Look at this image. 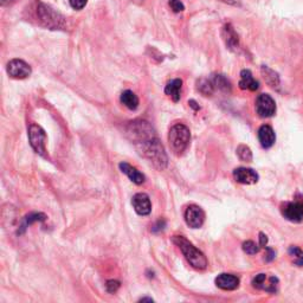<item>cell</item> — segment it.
Listing matches in <instances>:
<instances>
[{"instance_id":"9","label":"cell","mask_w":303,"mask_h":303,"mask_svg":"<svg viewBox=\"0 0 303 303\" xmlns=\"http://www.w3.org/2000/svg\"><path fill=\"white\" fill-rule=\"evenodd\" d=\"M133 207L139 216H148L152 212V202L146 193H136L132 200Z\"/></svg>"},{"instance_id":"8","label":"cell","mask_w":303,"mask_h":303,"mask_svg":"<svg viewBox=\"0 0 303 303\" xmlns=\"http://www.w3.org/2000/svg\"><path fill=\"white\" fill-rule=\"evenodd\" d=\"M205 213L202 207L197 205H190L185 211V222L192 229H199L204 224Z\"/></svg>"},{"instance_id":"35","label":"cell","mask_w":303,"mask_h":303,"mask_svg":"<svg viewBox=\"0 0 303 303\" xmlns=\"http://www.w3.org/2000/svg\"><path fill=\"white\" fill-rule=\"evenodd\" d=\"M140 301H151V302H152L153 300H152V299H141Z\"/></svg>"},{"instance_id":"13","label":"cell","mask_w":303,"mask_h":303,"mask_svg":"<svg viewBox=\"0 0 303 303\" xmlns=\"http://www.w3.org/2000/svg\"><path fill=\"white\" fill-rule=\"evenodd\" d=\"M258 140H260L261 146L263 148H270L276 141V135H275L274 129L268 124H264L258 129Z\"/></svg>"},{"instance_id":"30","label":"cell","mask_w":303,"mask_h":303,"mask_svg":"<svg viewBox=\"0 0 303 303\" xmlns=\"http://www.w3.org/2000/svg\"><path fill=\"white\" fill-rule=\"evenodd\" d=\"M265 249L266 254L265 257H264V261H265V262H271V261L276 257V252H275V250L271 249V247H265Z\"/></svg>"},{"instance_id":"2","label":"cell","mask_w":303,"mask_h":303,"mask_svg":"<svg viewBox=\"0 0 303 303\" xmlns=\"http://www.w3.org/2000/svg\"><path fill=\"white\" fill-rule=\"evenodd\" d=\"M173 243L182 250V255L187 260V262L197 270H204L207 268V260L205 255L200 250L197 249L191 242H188L182 236H174L172 238Z\"/></svg>"},{"instance_id":"5","label":"cell","mask_w":303,"mask_h":303,"mask_svg":"<svg viewBox=\"0 0 303 303\" xmlns=\"http://www.w3.org/2000/svg\"><path fill=\"white\" fill-rule=\"evenodd\" d=\"M281 212L287 221L293 223H301L303 221V202L295 200V202H284L281 207Z\"/></svg>"},{"instance_id":"28","label":"cell","mask_w":303,"mask_h":303,"mask_svg":"<svg viewBox=\"0 0 303 303\" xmlns=\"http://www.w3.org/2000/svg\"><path fill=\"white\" fill-rule=\"evenodd\" d=\"M169 6L174 12H182L185 10V6L180 0H169Z\"/></svg>"},{"instance_id":"22","label":"cell","mask_w":303,"mask_h":303,"mask_svg":"<svg viewBox=\"0 0 303 303\" xmlns=\"http://www.w3.org/2000/svg\"><path fill=\"white\" fill-rule=\"evenodd\" d=\"M211 81H212L213 87L219 89V90L225 91V93H230L231 91V83L223 75H216Z\"/></svg>"},{"instance_id":"33","label":"cell","mask_w":303,"mask_h":303,"mask_svg":"<svg viewBox=\"0 0 303 303\" xmlns=\"http://www.w3.org/2000/svg\"><path fill=\"white\" fill-rule=\"evenodd\" d=\"M221 1L226 2V4H230V5H235V6L240 5V0H221Z\"/></svg>"},{"instance_id":"17","label":"cell","mask_w":303,"mask_h":303,"mask_svg":"<svg viewBox=\"0 0 303 303\" xmlns=\"http://www.w3.org/2000/svg\"><path fill=\"white\" fill-rule=\"evenodd\" d=\"M240 88L243 89V90H246L247 89V90L255 91L260 88V83L254 79L251 71L247 70V69H244V70L241 71Z\"/></svg>"},{"instance_id":"29","label":"cell","mask_w":303,"mask_h":303,"mask_svg":"<svg viewBox=\"0 0 303 303\" xmlns=\"http://www.w3.org/2000/svg\"><path fill=\"white\" fill-rule=\"evenodd\" d=\"M69 2H70L71 7L75 8V10H82L87 5L88 0H69Z\"/></svg>"},{"instance_id":"1","label":"cell","mask_w":303,"mask_h":303,"mask_svg":"<svg viewBox=\"0 0 303 303\" xmlns=\"http://www.w3.org/2000/svg\"><path fill=\"white\" fill-rule=\"evenodd\" d=\"M133 140H134V143L136 144V147H138L139 152H140L155 168L162 171V169L167 167L168 163L167 154H166L165 149H163V146L161 144L159 139L155 138L154 134H153L152 128H148V129L142 130V132H140L139 134H136L134 138H133Z\"/></svg>"},{"instance_id":"7","label":"cell","mask_w":303,"mask_h":303,"mask_svg":"<svg viewBox=\"0 0 303 303\" xmlns=\"http://www.w3.org/2000/svg\"><path fill=\"white\" fill-rule=\"evenodd\" d=\"M7 74L12 79L24 80L31 75V68L21 60H12L7 64Z\"/></svg>"},{"instance_id":"25","label":"cell","mask_w":303,"mask_h":303,"mask_svg":"<svg viewBox=\"0 0 303 303\" xmlns=\"http://www.w3.org/2000/svg\"><path fill=\"white\" fill-rule=\"evenodd\" d=\"M289 255L293 257L294 264L297 266H303V251L297 246L289 247Z\"/></svg>"},{"instance_id":"16","label":"cell","mask_w":303,"mask_h":303,"mask_svg":"<svg viewBox=\"0 0 303 303\" xmlns=\"http://www.w3.org/2000/svg\"><path fill=\"white\" fill-rule=\"evenodd\" d=\"M119 167H120L122 173L126 174V176L129 178L133 182L136 183V185H141V183L144 182V179H146V178H144L143 174L141 173V172H139L135 167H133L132 165H129L128 162H121L120 165H119Z\"/></svg>"},{"instance_id":"31","label":"cell","mask_w":303,"mask_h":303,"mask_svg":"<svg viewBox=\"0 0 303 303\" xmlns=\"http://www.w3.org/2000/svg\"><path fill=\"white\" fill-rule=\"evenodd\" d=\"M166 226V222L163 221V219H160V221L157 222V224L154 225V226L152 227V231L153 232H159V231H162L163 229H165Z\"/></svg>"},{"instance_id":"26","label":"cell","mask_w":303,"mask_h":303,"mask_svg":"<svg viewBox=\"0 0 303 303\" xmlns=\"http://www.w3.org/2000/svg\"><path fill=\"white\" fill-rule=\"evenodd\" d=\"M243 250L247 255H256L260 251V246L252 241H246L243 243Z\"/></svg>"},{"instance_id":"4","label":"cell","mask_w":303,"mask_h":303,"mask_svg":"<svg viewBox=\"0 0 303 303\" xmlns=\"http://www.w3.org/2000/svg\"><path fill=\"white\" fill-rule=\"evenodd\" d=\"M29 134V141L32 149L40 157L46 158V133L40 126L36 123H31L27 129Z\"/></svg>"},{"instance_id":"36","label":"cell","mask_w":303,"mask_h":303,"mask_svg":"<svg viewBox=\"0 0 303 303\" xmlns=\"http://www.w3.org/2000/svg\"><path fill=\"white\" fill-rule=\"evenodd\" d=\"M133 1H135V2H138V4H140V2H142L143 0H133Z\"/></svg>"},{"instance_id":"6","label":"cell","mask_w":303,"mask_h":303,"mask_svg":"<svg viewBox=\"0 0 303 303\" xmlns=\"http://www.w3.org/2000/svg\"><path fill=\"white\" fill-rule=\"evenodd\" d=\"M255 108L258 116L263 119L271 118L276 113V103H275L274 99L270 95H268V94H261L256 99Z\"/></svg>"},{"instance_id":"32","label":"cell","mask_w":303,"mask_h":303,"mask_svg":"<svg viewBox=\"0 0 303 303\" xmlns=\"http://www.w3.org/2000/svg\"><path fill=\"white\" fill-rule=\"evenodd\" d=\"M266 244H268V237L266 235H264L263 232L260 233V245L262 247H266Z\"/></svg>"},{"instance_id":"11","label":"cell","mask_w":303,"mask_h":303,"mask_svg":"<svg viewBox=\"0 0 303 303\" xmlns=\"http://www.w3.org/2000/svg\"><path fill=\"white\" fill-rule=\"evenodd\" d=\"M233 178L237 182L244 185H252L258 182V174L252 168L240 167L233 171Z\"/></svg>"},{"instance_id":"21","label":"cell","mask_w":303,"mask_h":303,"mask_svg":"<svg viewBox=\"0 0 303 303\" xmlns=\"http://www.w3.org/2000/svg\"><path fill=\"white\" fill-rule=\"evenodd\" d=\"M46 219V216L44 213H30L29 216H26L24 218L23 224H21L20 230H19L18 233H23L30 225H32L36 222H44Z\"/></svg>"},{"instance_id":"23","label":"cell","mask_w":303,"mask_h":303,"mask_svg":"<svg viewBox=\"0 0 303 303\" xmlns=\"http://www.w3.org/2000/svg\"><path fill=\"white\" fill-rule=\"evenodd\" d=\"M198 90L205 96L211 95V94L213 93V90H215V87H213V84H212V81L206 80V79L200 80L198 82Z\"/></svg>"},{"instance_id":"19","label":"cell","mask_w":303,"mask_h":303,"mask_svg":"<svg viewBox=\"0 0 303 303\" xmlns=\"http://www.w3.org/2000/svg\"><path fill=\"white\" fill-rule=\"evenodd\" d=\"M261 72H262L263 75V79L264 81H265L266 83H268L269 85H270L271 88H277L280 85V77H279V74L277 72H275L272 69L268 68V66L263 65L262 68H261Z\"/></svg>"},{"instance_id":"18","label":"cell","mask_w":303,"mask_h":303,"mask_svg":"<svg viewBox=\"0 0 303 303\" xmlns=\"http://www.w3.org/2000/svg\"><path fill=\"white\" fill-rule=\"evenodd\" d=\"M182 81L180 79H174L167 83L165 88V94L171 97L174 102H178L180 100V96H182Z\"/></svg>"},{"instance_id":"24","label":"cell","mask_w":303,"mask_h":303,"mask_svg":"<svg viewBox=\"0 0 303 303\" xmlns=\"http://www.w3.org/2000/svg\"><path fill=\"white\" fill-rule=\"evenodd\" d=\"M237 155L242 161H245V162H251L252 159H254L251 149H250L247 146H245V144H241V146H238Z\"/></svg>"},{"instance_id":"15","label":"cell","mask_w":303,"mask_h":303,"mask_svg":"<svg viewBox=\"0 0 303 303\" xmlns=\"http://www.w3.org/2000/svg\"><path fill=\"white\" fill-rule=\"evenodd\" d=\"M40 19L41 20L45 23V25L48 27H60V23L61 20H62V18L58 19V17H60V15L56 12H54V11L51 10V8L44 6V8H40Z\"/></svg>"},{"instance_id":"12","label":"cell","mask_w":303,"mask_h":303,"mask_svg":"<svg viewBox=\"0 0 303 303\" xmlns=\"http://www.w3.org/2000/svg\"><path fill=\"white\" fill-rule=\"evenodd\" d=\"M216 285L223 290H235L240 287V279L231 274H221L216 279Z\"/></svg>"},{"instance_id":"3","label":"cell","mask_w":303,"mask_h":303,"mask_svg":"<svg viewBox=\"0 0 303 303\" xmlns=\"http://www.w3.org/2000/svg\"><path fill=\"white\" fill-rule=\"evenodd\" d=\"M190 129L185 124H174L168 133V142L172 152L176 155L182 154L190 144Z\"/></svg>"},{"instance_id":"14","label":"cell","mask_w":303,"mask_h":303,"mask_svg":"<svg viewBox=\"0 0 303 303\" xmlns=\"http://www.w3.org/2000/svg\"><path fill=\"white\" fill-rule=\"evenodd\" d=\"M223 40L225 41V45L231 50V51H237V49L240 48V40H238L237 33H236L235 29L230 24L224 26Z\"/></svg>"},{"instance_id":"10","label":"cell","mask_w":303,"mask_h":303,"mask_svg":"<svg viewBox=\"0 0 303 303\" xmlns=\"http://www.w3.org/2000/svg\"><path fill=\"white\" fill-rule=\"evenodd\" d=\"M277 284H279V280L277 277H270L266 280L265 274H258L256 275L252 280V287L256 289H261V290L269 291V293H275L277 290Z\"/></svg>"},{"instance_id":"34","label":"cell","mask_w":303,"mask_h":303,"mask_svg":"<svg viewBox=\"0 0 303 303\" xmlns=\"http://www.w3.org/2000/svg\"><path fill=\"white\" fill-rule=\"evenodd\" d=\"M188 104H190L192 108H194V109H196V110H199V109H200L199 105H197V102H196V101H193V100H191V101L188 102Z\"/></svg>"},{"instance_id":"27","label":"cell","mask_w":303,"mask_h":303,"mask_svg":"<svg viewBox=\"0 0 303 303\" xmlns=\"http://www.w3.org/2000/svg\"><path fill=\"white\" fill-rule=\"evenodd\" d=\"M120 282L119 281H108L107 284H105V288H107V291L108 293H116V291L119 290V288H120Z\"/></svg>"},{"instance_id":"20","label":"cell","mask_w":303,"mask_h":303,"mask_svg":"<svg viewBox=\"0 0 303 303\" xmlns=\"http://www.w3.org/2000/svg\"><path fill=\"white\" fill-rule=\"evenodd\" d=\"M121 103L124 104L128 109L135 110L139 107V97L133 91L126 90L121 94Z\"/></svg>"}]
</instances>
